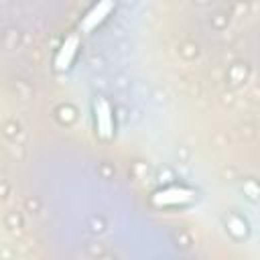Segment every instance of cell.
Listing matches in <instances>:
<instances>
[{"mask_svg": "<svg viewBox=\"0 0 260 260\" xmlns=\"http://www.w3.org/2000/svg\"><path fill=\"white\" fill-rule=\"evenodd\" d=\"M197 199V193L187 185H167L152 193V205L156 207H185Z\"/></svg>", "mask_w": 260, "mask_h": 260, "instance_id": "obj_1", "label": "cell"}, {"mask_svg": "<svg viewBox=\"0 0 260 260\" xmlns=\"http://www.w3.org/2000/svg\"><path fill=\"white\" fill-rule=\"evenodd\" d=\"M93 126H95V134L102 140L114 138L116 118H114V108L106 98L93 100Z\"/></svg>", "mask_w": 260, "mask_h": 260, "instance_id": "obj_2", "label": "cell"}, {"mask_svg": "<svg viewBox=\"0 0 260 260\" xmlns=\"http://www.w3.org/2000/svg\"><path fill=\"white\" fill-rule=\"evenodd\" d=\"M114 10H116V2H112V0H100V2L91 4L79 20V30L81 32H93L98 26H102L108 20V16Z\"/></svg>", "mask_w": 260, "mask_h": 260, "instance_id": "obj_3", "label": "cell"}, {"mask_svg": "<svg viewBox=\"0 0 260 260\" xmlns=\"http://www.w3.org/2000/svg\"><path fill=\"white\" fill-rule=\"evenodd\" d=\"M79 47H81V37L79 32H69L63 43L59 45L57 53H55V59H53V65L57 71H69L71 65L75 63L77 55H79Z\"/></svg>", "mask_w": 260, "mask_h": 260, "instance_id": "obj_4", "label": "cell"}]
</instances>
